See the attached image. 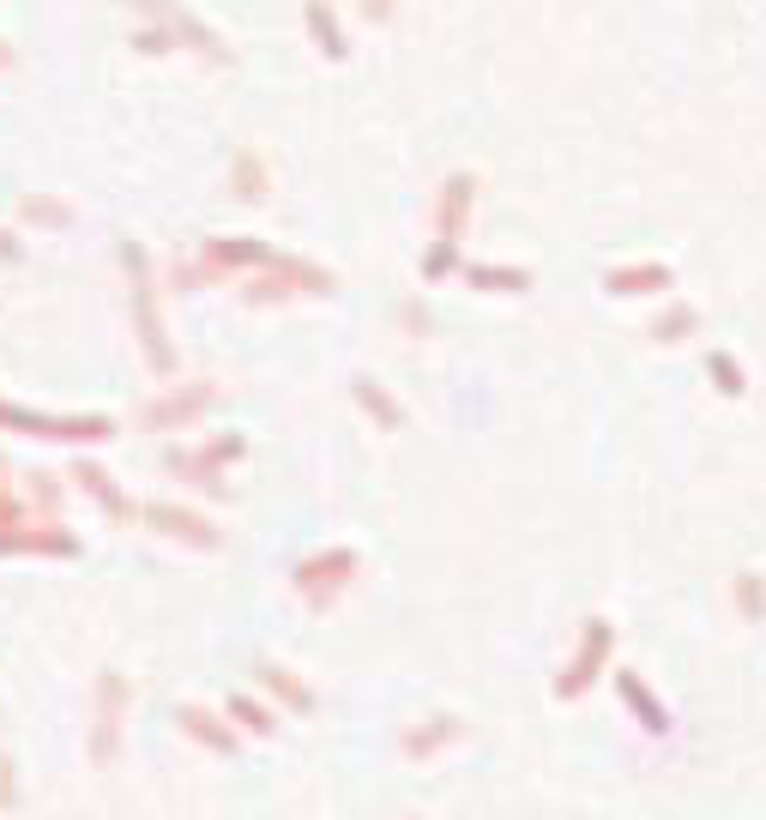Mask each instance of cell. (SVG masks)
Returning <instances> with one entry per match:
<instances>
[{"instance_id":"1","label":"cell","mask_w":766,"mask_h":820,"mask_svg":"<svg viewBox=\"0 0 766 820\" xmlns=\"http://www.w3.org/2000/svg\"><path fill=\"white\" fill-rule=\"evenodd\" d=\"M609 290L616 296H652V290H676V272L663 260H646V266H628V272H609Z\"/></svg>"},{"instance_id":"2","label":"cell","mask_w":766,"mask_h":820,"mask_svg":"<svg viewBox=\"0 0 766 820\" xmlns=\"http://www.w3.org/2000/svg\"><path fill=\"white\" fill-rule=\"evenodd\" d=\"M604 651H609V622H585V651L573 658V676H568L561 688L573 694V688H585V682H592V670L604 663Z\"/></svg>"},{"instance_id":"3","label":"cell","mask_w":766,"mask_h":820,"mask_svg":"<svg viewBox=\"0 0 766 820\" xmlns=\"http://www.w3.org/2000/svg\"><path fill=\"white\" fill-rule=\"evenodd\" d=\"M731 604H736V615H743L748 627H760L766 622V573H755V568L736 573V580H731Z\"/></svg>"},{"instance_id":"4","label":"cell","mask_w":766,"mask_h":820,"mask_svg":"<svg viewBox=\"0 0 766 820\" xmlns=\"http://www.w3.org/2000/svg\"><path fill=\"white\" fill-rule=\"evenodd\" d=\"M694 332H700V308L694 302H676L652 320V344H682V338H694Z\"/></svg>"},{"instance_id":"5","label":"cell","mask_w":766,"mask_h":820,"mask_svg":"<svg viewBox=\"0 0 766 820\" xmlns=\"http://www.w3.org/2000/svg\"><path fill=\"white\" fill-rule=\"evenodd\" d=\"M616 688H622V700H628V706L640 712V724L652 730V736H663V730H670V717H663V706H658V700H652V688H646V682H640V676H634V670L622 676Z\"/></svg>"},{"instance_id":"6","label":"cell","mask_w":766,"mask_h":820,"mask_svg":"<svg viewBox=\"0 0 766 820\" xmlns=\"http://www.w3.org/2000/svg\"><path fill=\"white\" fill-rule=\"evenodd\" d=\"M706 375H712V387H719L724 399H743L748 392V375H743V363H736L731 350H706Z\"/></svg>"}]
</instances>
